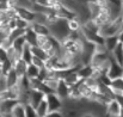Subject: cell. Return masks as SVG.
<instances>
[{"label":"cell","instance_id":"cell-12","mask_svg":"<svg viewBox=\"0 0 123 117\" xmlns=\"http://www.w3.org/2000/svg\"><path fill=\"white\" fill-rule=\"evenodd\" d=\"M37 37L38 36L31 29V26H29L28 29H25V31H24V38H25V43L26 44H29L30 47L37 45Z\"/></svg>","mask_w":123,"mask_h":117},{"label":"cell","instance_id":"cell-39","mask_svg":"<svg viewBox=\"0 0 123 117\" xmlns=\"http://www.w3.org/2000/svg\"><path fill=\"white\" fill-rule=\"evenodd\" d=\"M0 117H2V115H1V112H0Z\"/></svg>","mask_w":123,"mask_h":117},{"label":"cell","instance_id":"cell-4","mask_svg":"<svg viewBox=\"0 0 123 117\" xmlns=\"http://www.w3.org/2000/svg\"><path fill=\"white\" fill-rule=\"evenodd\" d=\"M69 91H71V87L65 82V80H62V79H60L59 81H57V85H56V87H55V90H54V92L62 99V100H66V99H68L69 98Z\"/></svg>","mask_w":123,"mask_h":117},{"label":"cell","instance_id":"cell-34","mask_svg":"<svg viewBox=\"0 0 123 117\" xmlns=\"http://www.w3.org/2000/svg\"><path fill=\"white\" fill-rule=\"evenodd\" d=\"M1 115H2V117H13L11 112H7V114H1Z\"/></svg>","mask_w":123,"mask_h":117},{"label":"cell","instance_id":"cell-5","mask_svg":"<svg viewBox=\"0 0 123 117\" xmlns=\"http://www.w3.org/2000/svg\"><path fill=\"white\" fill-rule=\"evenodd\" d=\"M121 110L122 109H121L120 104L117 103V100L115 98L110 99L106 103V105H105V114H108L109 116H111V117H118Z\"/></svg>","mask_w":123,"mask_h":117},{"label":"cell","instance_id":"cell-6","mask_svg":"<svg viewBox=\"0 0 123 117\" xmlns=\"http://www.w3.org/2000/svg\"><path fill=\"white\" fill-rule=\"evenodd\" d=\"M30 88L38 90V91H41L42 93H44V94H48V93H50V92H54V91L48 86V84H47L45 81H42V80H40V79H37V78L30 79Z\"/></svg>","mask_w":123,"mask_h":117},{"label":"cell","instance_id":"cell-41","mask_svg":"<svg viewBox=\"0 0 123 117\" xmlns=\"http://www.w3.org/2000/svg\"><path fill=\"white\" fill-rule=\"evenodd\" d=\"M122 94H123V92H122Z\"/></svg>","mask_w":123,"mask_h":117},{"label":"cell","instance_id":"cell-38","mask_svg":"<svg viewBox=\"0 0 123 117\" xmlns=\"http://www.w3.org/2000/svg\"><path fill=\"white\" fill-rule=\"evenodd\" d=\"M2 77V73H1V69H0V78Z\"/></svg>","mask_w":123,"mask_h":117},{"label":"cell","instance_id":"cell-9","mask_svg":"<svg viewBox=\"0 0 123 117\" xmlns=\"http://www.w3.org/2000/svg\"><path fill=\"white\" fill-rule=\"evenodd\" d=\"M31 29L36 32L37 36H49L50 35V30H49V26L44 23H37V22H34L30 24Z\"/></svg>","mask_w":123,"mask_h":117},{"label":"cell","instance_id":"cell-13","mask_svg":"<svg viewBox=\"0 0 123 117\" xmlns=\"http://www.w3.org/2000/svg\"><path fill=\"white\" fill-rule=\"evenodd\" d=\"M93 71H94V68L91 65H81L77 69V73H78V75H79L80 79H87L90 77H92Z\"/></svg>","mask_w":123,"mask_h":117},{"label":"cell","instance_id":"cell-26","mask_svg":"<svg viewBox=\"0 0 123 117\" xmlns=\"http://www.w3.org/2000/svg\"><path fill=\"white\" fill-rule=\"evenodd\" d=\"M12 68H13V63H12L8 59H6L5 61L0 62V69H1V73H2L4 77H5V75H6Z\"/></svg>","mask_w":123,"mask_h":117},{"label":"cell","instance_id":"cell-20","mask_svg":"<svg viewBox=\"0 0 123 117\" xmlns=\"http://www.w3.org/2000/svg\"><path fill=\"white\" fill-rule=\"evenodd\" d=\"M38 72H40V68H38L37 66H35L34 63H28V66H26V71H25V75H26L29 79L37 78Z\"/></svg>","mask_w":123,"mask_h":117},{"label":"cell","instance_id":"cell-27","mask_svg":"<svg viewBox=\"0 0 123 117\" xmlns=\"http://www.w3.org/2000/svg\"><path fill=\"white\" fill-rule=\"evenodd\" d=\"M14 19H16V28H18V29H23V30H25V29H28V28L30 26V23H29V22H26L25 19L19 18L18 16H16Z\"/></svg>","mask_w":123,"mask_h":117},{"label":"cell","instance_id":"cell-40","mask_svg":"<svg viewBox=\"0 0 123 117\" xmlns=\"http://www.w3.org/2000/svg\"><path fill=\"white\" fill-rule=\"evenodd\" d=\"M122 28H123V22H122Z\"/></svg>","mask_w":123,"mask_h":117},{"label":"cell","instance_id":"cell-37","mask_svg":"<svg viewBox=\"0 0 123 117\" xmlns=\"http://www.w3.org/2000/svg\"><path fill=\"white\" fill-rule=\"evenodd\" d=\"M2 41H4V39H1V38H0V47L2 45Z\"/></svg>","mask_w":123,"mask_h":117},{"label":"cell","instance_id":"cell-8","mask_svg":"<svg viewBox=\"0 0 123 117\" xmlns=\"http://www.w3.org/2000/svg\"><path fill=\"white\" fill-rule=\"evenodd\" d=\"M45 94L42 93L41 91L38 90H34V88H30V97H29V104L34 108H36L42 100L44 99Z\"/></svg>","mask_w":123,"mask_h":117},{"label":"cell","instance_id":"cell-18","mask_svg":"<svg viewBox=\"0 0 123 117\" xmlns=\"http://www.w3.org/2000/svg\"><path fill=\"white\" fill-rule=\"evenodd\" d=\"M31 51H32V55H34V56L40 57V59L43 60L44 62L50 57V55H49L45 50H43L41 47H38V45H34V47H31Z\"/></svg>","mask_w":123,"mask_h":117},{"label":"cell","instance_id":"cell-7","mask_svg":"<svg viewBox=\"0 0 123 117\" xmlns=\"http://www.w3.org/2000/svg\"><path fill=\"white\" fill-rule=\"evenodd\" d=\"M16 12H17V16L22 19H25L26 22H29L30 24L35 20V16L36 13L31 10V8H25V7H16Z\"/></svg>","mask_w":123,"mask_h":117},{"label":"cell","instance_id":"cell-22","mask_svg":"<svg viewBox=\"0 0 123 117\" xmlns=\"http://www.w3.org/2000/svg\"><path fill=\"white\" fill-rule=\"evenodd\" d=\"M36 110V114H37V117H45V115L48 114V105H47V102H45V98L42 100L41 103L35 108Z\"/></svg>","mask_w":123,"mask_h":117},{"label":"cell","instance_id":"cell-17","mask_svg":"<svg viewBox=\"0 0 123 117\" xmlns=\"http://www.w3.org/2000/svg\"><path fill=\"white\" fill-rule=\"evenodd\" d=\"M20 59L24 60L26 63H31V60H32V51H31V47L29 44H24L22 51H20Z\"/></svg>","mask_w":123,"mask_h":117},{"label":"cell","instance_id":"cell-31","mask_svg":"<svg viewBox=\"0 0 123 117\" xmlns=\"http://www.w3.org/2000/svg\"><path fill=\"white\" fill-rule=\"evenodd\" d=\"M45 117H65V114L62 111H48Z\"/></svg>","mask_w":123,"mask_h":117},{"label":"cell","instance_id":"cell-14","mask_svg":"<svg viewBox=\"0 0 123 117\" xmlns=\"http://www.w3.org/2000/svg\"><path fill=\"white\" fill-rule=\"evenodd\" d=\"M118 38H117V35H112V36H106V37H104V47H105V49L109 51V53H111L114 49H115V47L118 44Z\"/></svg>","mask_w":123,"mask_h":117},{"label":"cell","instance_id":"cell-15","mask_svg":"<svg viewBox=\"0 0 123 117\" xmlns=\"http://www.w3.org/2000/svg\"><path fill=\"white\" fill-rule=\"evenodd\" d=\"M111 56L116 60L117 63H120L121 66H123V43L118 42V44L115 47V49L110 53Z\"/></svg>","mask_w":123,"mask_h":117},{"label":"cell","instance_id":"cell-25","mask_svg":"<svg viewBox=\"0 0 123 117\" xmlns=\"http://www.w3.org/2000/svg\"><path fill=\"white\" fill-rule=\"evenodd\" d=\"M12 116L13 117H25V105L22 103H18L12 109Z\"/></svg>","mask_w":123,"mask_h":117},{"label":"cell","instance_id":"cell-33","mask_svg":"<svg viewBox=\"0 0 123 117\" xmlns=\"http://www.w3.org/2000/svg\"><path fill=\"white\" fill-rule=\"evenodd\" d=\"M117 38H118V41H120L121 43H123V28L118 31V34H117Z\"/></svg>","mask_w":123,"mask_h":117},{"label":"cell","instance_id":"cell-32","mask_svg":"<svg viewBox=\"0 0 123 117\" xmlns=\"http://www.w3.org/2000/svg\"><path fill=\"white\" fill-rule=\"evenodd\" d=\"M114 98H115V99L117 100V103L120 104V106H121V109H122V110H123V94H122V93H116Z\"/></svg>","mask_w":123,"mask_h":117},{"label":"cell","instance_id":"cell-23","mask_svg":"<svg viewBox=\"0 0 123 117\" xmlns=\"http://www.w3.org/2000/svg\"><path fill=\"white\" fill-rule=\"evenodd\" d=\"M67 26H68L69 31H77V30H80L81 22L78 17H75V18H72V19L67 20Z\"/></svg>","mask_w":123,"mask_h":117},{"label":"cell","instance_id":"cell-3","mask_svg":"<svg viewBox=\"0 0 123 117\" xmlns=\"http://www.w3.org/2000/svg\"><path fill=\"white\" fill-rule=\"evenodd\" d=\"M106 74L111 80L123 77V66H121L120 63L116 62V60L111 56V54H110V57H109V65H108V68H106Z\"/></svg>","mask_w":123,"mask_h":117},{"label":"cell","instance_id":"cell-1","mask_svg":"<svg viewBox=\"0 0 123 117\" xmlns=\"http://www.w3.org/2000/svg\"><path fill=\"white\" fill-rule=\"evenodd\" d=\"M48 26H49V30H50V35L54 36L55 38H57L59 41H61V42L65 38H67L69 30H68L67 20L66 19L59 18L56 22H54L53 24H50Z\"/></svg>","mask_w":123,"mask_h":117},{"label":"cell","instance_id":"cell-21","mask_svg":"<svg viewBox=\"0 0 123 117\" xmlns=\"http://www.w3.org/2000/svg\"><path fill=\"white\" fill-rule=\"evenodd\" d=\"M24 44H25V38H24V35H22V36H19V37H17L16 39L12 41L11 47H12V48H13L19 55H20V51H22Z\"/></svg>","mask_w":123,"mask_h":117},{"label":"cell","instance_id":"cell-36","mask_svg":"<svg viewBox=\"0 0 123 117\" xmlns=\"http://www.w3.org/2000/svg\"><path fill=\"white\" fill-rule=\"evenodd\" d=\"M118 117H123V110H121V112H120V116Z\"/></svg>","mask_w":123,"mask_h":117},{"label":"cell","instance_id":"cell-29","mask_svg":"<svg viewBox=\"0 0 123 117\" xmlns=\"http://www.w3.org/2000/svg\"><path fill=\"white\" fill-rule=\"evenodd\" d=\"M31 63H34L35 66H37L38 68H42V67H44L45 66V62L41 60L40 57H37V56H34L32 55V60H31Z\"/></svg>","mask_w":123,"mask_h":117},{"label":"cell","instance_id":"cell-28","mask_svg":"<svg viewBox=\"0 0 123 117\" xmlns=\"http://www.w3.org/2000/svg\"><path fill=\"white\" fill-rule=\"evenodd\" d=\"M48 77H49V69H48L45 66L42 67V68H40V72H38L37 79H40V80H42V81H45Z\"/></svg>","mask_w":123,"mask_h":117},{"label":"cell","instance_id":"cell-16","mask_svg":"<svg viewBox=\"0 0 123 117\" xmlns=\"http://www.w3.org/2000/svg\"><path fill=\"white\" fill-rule=\"evenodd\" d=\"M26 66H28V63H26L24 60H22V59L19 57V59L13 63V69H14V72H16L19 77H23V75H25Z\"/></svg>","mask_w":123,"mask_h":117},{"label":"cell","instance_id":"cell-2","mask_svg":"<svg viewBox=\"0 0 123 117\" xmlns=\"http://www.w3.org/2000/svg\"><path fill=\"white\" fill-rule=\"evenodd\" d=\"M44 98H45L49 111H62L63 110V100L55 92H50L45 94Z\"/></svg>","mask_w":123,"mask_h":117},{"label":"cell","instance_id":"cell-35","mask_svg":"<svg viewBox=\"0 0 123 117\" xmlns=\"http://www.w3.org/2000/svg\"><path fill=\"white\" fill-rule=\"evenodd\" d=\"M121 16L123 17V0H121Z\"/></svg>","mask_w":123,"mask_h":117},{"label":"cell","instance_id":"cell-24","mask_svg":"<svg viewBox=\"0 0 123 117\" xmlns=\"http://www.w3.org/2000/svg\"><path fill=\"white\" fill-rule=\"evenodd\" d=\"M79 75H78V73H77V71H74V72H71L68 75H66L65 79H62V80H65V82L71 87V86H73L74 84H77L78 81H79Z\"/></svg>","mask_w":123,"mask_h":117},{"label":"cell","instance_id":"cell-19","mask_svg":"<svg viewBox=\"0 0 123 117\" xmlns=\"http://www.w3.org/2000/svg\"><path fill=\"white\" fill-rule=\"evenodd\" d=\"M110 87L115 92V94L116 93H122L123 92V77L112 79L111 80V84H110Z\"/></svg>","mask_w":123,"mask_h":117},{"label":"cell","instance_id":"cell-11","mask_svg":"<svg viewBox=\"0 0 123 117\" xmlns=\"http://www.w3.org/2000/svg\"><path fill=\"white\" fill-rule=\"evenodd\" d=\"M5 79H6V87L11 88V87H16V86H18L20 77H19V75L14 72V69L12 68V69L5 75Z\"/></svg>","mask_w":123,"mask_h":117},{"label":"cell","instance_id":"cell-10","mask_svg":"<svg viewBox=\"0 0 123 117\" xmlns=\"http://www.w3.org/2000/svg\"><path fill=\"white\" fill-rule=\"evenodd\" d=\"M18 103H19L18 99H4V100H0V112L1 114L12 112V109Z\"/></svg>","mask_w":123,"mask_h":117},{"label":"cell","instance_id":"cell-30","mask_svg":"<svg viewBox=\"0 0 123 117\" xmlns=\"http://www.w3.org/2000/svg\"><path fill=\"white\" fill-rule=\"evenodd\" d=\"M6 59H8L7 57V49L4 47H0V62L5 61Z\"/></svg>","mask_w":123,"mask_h":117}]
</instances>
